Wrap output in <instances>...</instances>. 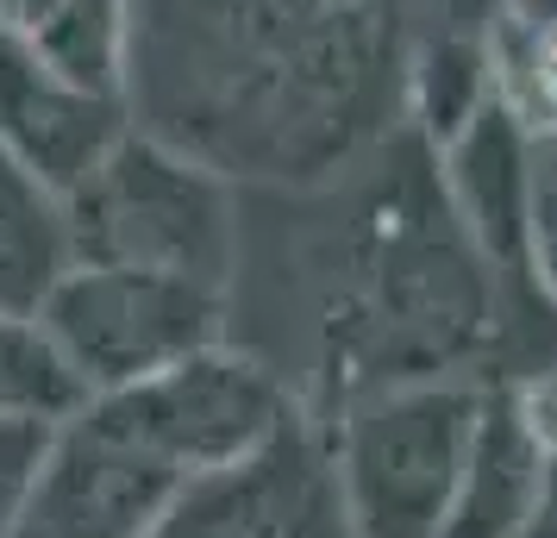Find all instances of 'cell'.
Listing matches in <instances>:
<instances>
[{
    "label": "cell",
    "mask_w": 557,
    "mask_h": 538,
    "mask_svg": "<svg viewBox=\"0 0 557 538\" xmlns=\"http://www.w3.org/2000/svg\"><path fill=\"white\" fill-rule=\"evenodd\" d=\"M539 263L557 295V176H545V195H539Z\"/></svg>",
    "instance_id": "obj_16"
},
{
    "label": "cell",
    "mask_w": 557,
    "mask_h": 538,
    "mask_svg": "<svg viewBox=\"0 0 557 538\" xmlns=\"http://www.w3.org/2000/svg\"><path fill=\"white\" fill-rule=\"evenodd\" d=\"M413 0H126V113L238 188H326L407 126Z\"/></svg>",
    "instance_id": "obj_2"
},
{
    "label": "cell",
    "mask_w": 557,
    "mask_h": 538,
    "mask_svg": "<svg viewBox=\"0 0 557 538\" xmlns=\"http://www.w3.org/2000/svg\"><path fill=\"white\" fill-rule=\"evenodd\" d=\"M38 333L70 363L82 395H120L170 363L232 338V308L220 288L126 270V263H76L51 301L38 308Z\"/></svg>",
    "instance_id": "obj_5"
},
{
    "label": "cell",
    "mask_w": 557,
    "mask_h": 538,
    "mask_svg": "<svg viewBox=\"0 0 557 538\" xmlns=\"http://www.w3.org/2000/svg\"><path fill=\"white\" fill-rule=\"evenodd\" d=\"M0 26L70 82L126 101V0H0Z\"/></svg>",
    "instance_id": "obj_12"
},
{
    "label": "cell",
    "mask_w": 557,
    "mask_h": 538,
    "mask_svg": "<svg viewBox=\"0 0 557 538\" xmlns=\"http://www.w3.org/2000/svg\"><path fill=\"white\" fill-rule=\"evenodd\" d=\"M552 151H557V145H552Z\"/></svg>",
    "instance_id": "obj_18"
},
{
    "label": "cell",
    "mask_w": 557,
    "mask_h": 538,
    "mask_svg": "<svg viewBox=\"0 0 557 538\" xmlns=\"http://www.w3.org/2000/svg\"><path fill=\"white\" fill-rule=\"evenodd\" d=\"M182 483L188 476H176L126 433H113L82 401L70 420H57L13 538H145L182 495Z\"/></svg>",
    "instance_id": "obj_8"
},
{
    "label": "cell",
    "mask_w": 557,
    "mask_h": 538,
    "mask_svg": "<svg viewBox=\"0 0 557 538\" xmlns=\"http://www.w3.org/2000/svg\"><path fill=\"white\" fill-rule=\"evenodd\" d=\"M57 420H26V413H0V538H13L20 508L32 495V476L45 463Z\"/></svg>",
    "instance_id": "obj_15"
},
{
    "label": "cell",
    "mask_w": 557,
    "mask_h": 538,
    "mask_svg": "<svg viewBox=\"0 0 557 538\" xmlns=\"http://www.w3.org/2000/svg\"><path fill=\"white\" fill-rule=\"evenodd\" d=\"M488 388L470 376L363 395L326 426L338 501L357 538H438Z\"/></svg>",
    "instance_id": "obj_4"
},
{
    "label": "cell",
    "mask_w": 557,
    "mask_h": 538,
    "mask_svg": "<svg viewBox=\"0 0 557 538\" xmlns=\"http://www.w3.org/2000/svg\"><path fill=\"white\" fill-rule=\"evenodd\" d=\"M88 395L70 376V363L51 351L38 320H7L0 313V413L26 420H70Z\"/></svg>",
    "instance_id": "obj_14"
},
{
    "label": "cell",
    "mask_w": 557,
    "mask_h": 538,
    "mask_svg": "<svg viewBox=\"0 0 557 538\" xmlns=\"http://www.w3.org/2000/svg\"><path fill=\"white\" fill-rule=\"evenodd\" d=\"M126 132V101L70 82L13 26H0V157H13L51 195H76Z\"/></svg>",
    "instance_id": "obj_9"
},
{
    "label": "cell",
    "mask_w": 557,
    "mask_h": 538,
    "mask_svg": "<svg viewBox=\"0 0 557 538\" xmlns=\"http://www.w3.org/2000/svg\"><path fill=\"white\" fill-rule=\"evenodd\" d=\"M88 408L188 483L257 458L288 420H301L295 388L232 338L120 388V395H95Z\"/></svg>",
    "instance_id": "obj_6"
},
{
    "label": "cell",
    "mask_w": 557,
    "mask_h": 538,
    "mask_svg": "<svg viewBox=\"0 0 557 538\" xmlns=\"http://www.w3.org/2000/svg\"><path fill=\"white\" fill-rule=\"evenodd\" d=\"M70 213V251L76 263H126L163 270L226 295L238 270V182L213 176L207 163L170 151L163 138L132 126L107 163L63 195Z\"/></svg>",
    "instance_id": "obj_3"
},
{
    "label": "cell",
    "mask_w": 557,
    "mask_h": 538,
    "mask_svg": "<svg viewBox=\"0 0 557 538\" xmlns=\"http://www.w3.org/2000/svg\"><path fill=\"white\" fill-rule=\"evenodd\" d=\"M520 538H557V451H552V470H545V488H539V501H532L527 526Z\"/></svg>",
    "instance_id": "obj_17"
},
{
    "label": "cell",
    "mask_w": 557,
    "mask_h": 538,
    "mask_svg": "<svg viewBox=\"0 0 557 538\" xmlns=\"http://www.w3.org/2000/svg\"><path fill=\"white\" fill-rule=\"evenodd\" d=\"M495 88L539 145H557V0H507L502 7Z\"/></svg>",
    "instance_id": "obj_13"
},
{
    "label": "cell",
    "mask_w": 557,
    "mask_h": 538,
    "mask_svg": "<svg viewBox=\"0 0 557 538\" xmlns=\"http://www.w3.org/2000/svg\"><path fill=\"white\" fill-rule=\"evenodd\" d=\"M145 538H357L338 501L326 426L301 413L257 458L182 483Z\"/></svg>",
    "instance_id": "obj_7"
},
{
    "label": "cell",
    "mask_w": 557,
    "mask_h": 538,
    "mask_svg": "<svg viewBox=\"0 0 557 538\" xmlns=\"http://www.w3.org/2000/svg\"><path fill=\"white\" fill-rule=\"evenodd\" d=\"M276 195L288 220L270 226L238 188L232 345H251L313 426L401 383H482L495 276L457 220L426 132L401 126L338 182Z\"/></svg>",
    "instance_id": "obj_1"
},
{
    "label": "cell",
    "mask_w": 557,
    "mask_h": 538,
    "mask_svg": "<svg viewBox=\"0 0 557 538\" xmlns=\"http://www.w3.org/2000/svg\"><path fill=\"white\" fill-rule=\"evenodd\" d=\"M552 451H557V438L539 426V413H532L513 388H488L438 538H520L532 501H539V488H545Z\"/></svg>",
    "instance_id": "obj_10"
},
{
    "label": "cell",
    "mask_w": 557,
    "mask_h": 538,
    "mask_svg": "<svg viewBox=\"0 0 557 538\" xmlns=\"http://www.w3.org/2000/svg\"><path fill=\"white\" fill-rule=\"evenodd\" d=\"M70 270H76V251H70L63 195L26 176L13 157H0V313L38 320V308Z\"/></svg>",
    "instance_id": "obj_11"
}]
</instances>
